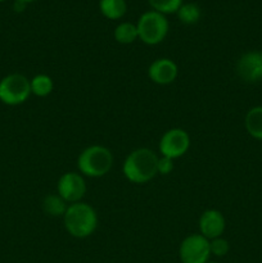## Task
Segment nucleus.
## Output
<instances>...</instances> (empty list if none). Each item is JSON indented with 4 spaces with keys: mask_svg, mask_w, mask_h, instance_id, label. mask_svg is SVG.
I'll use <instances>...</instances> for the list:
<instances>
[{
    "mask_svg": "<svg viewBox=\"0 0 262 263\" xmlns=\"http://www.w3.org/2000/svg\"><path fill=\"white\" fill-rule=\"evenodd\" d=\"M158 174V157L148 148L131 152L123 162V175L134 184H145Z\"/></svg>",
    "mask_w": 262,
    "mask_h": 263,
    "instance_id": "1",
    "label": "nucleus"
},
{
    "mask_svg": "<svg viewBox=\"0 0 262 263\" xmlns=\"http://www.w3.org/2000/svg\"><path fill=\"white\" fill-rule=\"evenodd\" d=\"M64 228L73 238L84 239L98 228V215L94 208L84 202L69 204L63 216Z\"/></svg>",
    "mask_w": 262,
    "mask_h": 263,
    "instance_id": "2",
    "label": "nucleus"
},
{
    "mask_svg": "<svg viewBox=\"0 0 262 263\" xmlns=\"http://www.w3.org/2000/svg\"><path fill=\"white\" fill-rule=\"evenodd\" d=\"M113 156L103 145H90L80 153L77 167L80 172L89 177H102L110 171Z\"/></svg>",
    "mask_w": 262,
    "mask_h": 263,
    "instance_id": "3",
    "label": "nucleus"
},
{
    "mask_svg": "<svg viewBox=\"0 0 262 263\" xmlns=\"http://www.w3.org/2000/svg\"><path fill=\"white\" fill-rule=\"evenodd\" d=\"M139 39L146 45H157L162 43L169 32V21L166 15L156 10H148L139 18L138 23Z\"/></svg>",
    "mask_w": 262,
    "mask_h": 263,
    "instance_id": "4",
    "label": "nucleus"
},
{
    "mask_svg": "<svg viewBox=\"0 0 262 263\" xmlns=\"http://www.w3.org/2000/svg\"><path fill=\"white\" fill-rule=\"evenodd\" d=\"M31 95L30 80L21 73H10L0 81V100L7 105L25 103Z\"/></svg>",
    "mask_w": 262,
    "mask_h": 263,
    "instance_id": "5",
    "label": "nucleus"
},
{
    "mask_svg": "<svg viewBox=\"0 0 262 263\" xmlns=\"http://www.w3.org/2000/svg\"><path fill=\"white\" fill-rule=\"evenodd\" d=\"M179 256L182 263H208L211 256L210 240L202 234L186 236L180 244Z\"/></svg>",
    "mask_w": 262,
    "mask_h": 263,
    "instance_id": "6",
    "label": "nucleus"
},
{
    "mask_svg": "<svg viewBox=\"0 0 262 263\" xmlns=\"http://www.w3.org/2000/svg\"><path fill=\"white\" fill-rule=\"evenodd\" d=\"M190 146L189 134L182 128H171L166 131L159 141V152L163 157L171 159L180 158Z\"/></svg>",
    "mask_w": 262,
    "mask_h": 263,
    "instance_id": "7",
    "label": "nucleus"
},
{
    "mask_svg": "<svg viewBox=\"0 0 262 263\" xmlns=\"http://www.w3.org/2000/svg\"><path fill=\"white\" fill-rule=\"evenodd\" d=\"M57 190H58V194L67 203L73 204V203L81 202V199L84 198L85 193H86V182L80 174L67 172L59 177Z\"/></svg>",
    "mask_w": 262,
    "mask_h": 263,
    "instance_id": "8",
    "label": "nucleus"
},
{
    "mask_svg": "<svg viewBox=\"0 0 262 263\" xmlns=\"http://www.w3.org/2000/svg\"><path fill=\"white\" fill-rule=\"evenodd\" d=\"M236 73L247 84H256L262 80V59L258 51H248L239 58Z\"/></svg>",
    "mask_w": 262,
    "mask_h": 263,
    "instance_id": "9",
    "label": "nucleus"
},
{
    "mask_svg": "<svg viewBox=\"0 0 262 263\" xmlns=\"http://www.w3.org/2000/svg\"><path fill=\"white\" fill-rule=\"evenodd\" d=\"M226 221L222 213L217 210H208L199 218V231L204 238L212 240L220 238L225 231Z\"/></svg>",
    "mask_w": 262,
    "mask_h": 263,
    "instance_id": "10",
    "label": "nucleus"
},
{
    "mask_svg": "<svg viewBox=\"0 0 262 263\" xmlns=\"http://www.w3.org/2000/svg\"><path fill=\"white\" fill-rule=\"evenodd\" d=\"M177 66L169 58H159L154 61L148 68V76L154 84L169 85L176 80Z\"/></svg>",
    "mask_w": 262,
    "mask_h": 263,
    "instance_id": "11",
    "label": "nucleus"
},
{
    "mask_svg": "<svg viewBox=\"0 0 262 263\" xmlns=\"http://www.w3.org/2000/svg\"><path fill=\"white\" fill-rule=\"evenodd\" d=\"M244 125L252 138L262 140V107L251 108L244 118Z\"/></svg>",
    "mask_w": 262,
    "mask_h": 263,
    "instance_id": "12",
    "label": "nucleus"
},
{
    "mask_svg": "<svg viewBox=\"0 0 262 263\" xmlns=\"http://www.w3.org/2000/svg\"><path fill=\"white\" fill-rule=\"evenodd\" d=\"M99 9L108 20H120L127 10L125 0H100Z\"/></svg>",
    "mask_w": 262,
    "mask_h": 263,
    "instance_id": "13",
    "label": "nucleus"
},
{
    "mask_svg": "<svg viewBox=\"0 0 262 263\" xmlns=\"http://www.w3.org/2000/svg\"><path fill=\"white\" fill-rule=\"evenodd\" d=\"M67 208V202L57 193V194H49L44 198L43 200V210L46 215L51 216V217H59V216H64Z\"/></svg>",
    "mask_w": 262,
    "mask_h": 263,
    "instance_id": "14",
    "label": "nucleus"
},
{
    "mask_svg": "<svg viewBox=\"0 0 262 263\" xmlns=\"http://www.w3.org/2000/svg\"><path fill=\"white\" fill-rule=\"evenodd\" d=\"M115 39L117 43L128 45L133 44L136 39H139L138 27L131 22H122L115 28Z\"/></svg>",
    "mask_w": 262,
    "mask_h": 263,
    "instance_id": "15",
    "label": "nucleus"
},
{
    "mask_svg": "<svg viewBox=\"0 0 262 263\" xmlns=\"http://www.w3.org/2000/svg\"><path fill=\"white\" fill-rule=\"evenodd\" d=\"M31 94L36 97L45 98L53 91V80L48 74H36L32 80H30Z\"/></svg>",
    "mask_w": 262,
    "mask_h": 263,
    "instance_id": "16",
    "label": "nucleus"
},
{
    "mask_svg": "<svg viewBox=\"0 0 262 263\" xmlns=\"http://www.w3.org/2000/svg\"><path fill=\"white\" fill-rule=\"evenodd\" d=\"M176 13L179 20L185 25H194L199 21L200 15H202L200 8L195 3H186V4L182 3V5Z\"/></svg>",
    "mask_w": 262,
    "mask_h": 263,
    "instance_id": "17",
    "label": "nucleus"
},
{
    "mask_svg": "<svg viewBox=\"0 0 262 263\" xmlns=\"http://www.w3.org/2000/svg\"><path fill=\"white\" fill-rule=\"evenodd\" d=\"M148 3L152 9L162 14L176 13L182 5V0H148Z\"/></svg>",
    "mask_w": 262,
    "mask_h": 263,
    "instance_id": "18",
    "label": "nucleus"
},
{
    "mask_svg": "<svg viewBox=\"0 0 262 263\" xmlns=\"http://www.w3.org/2000/svg\"><path fill=\"white\" fill-rule=\"evenodd\" d=\"M210 249L211 254H213V256L223 257L228 254L230 246H229V241L226 239L220 236V238H215L212 240H210Z\"/></svg>",
    "mask_w": 262,
    "mask_h": 263,
    "instance_id": "19",
    "label": "nucleus"
},
{
    "mask_svg": "<svg viewBox=\"0 0 262 263\" xmlns=\"http://www.w3.org/2000/svg\"><path fill=\"white\" fill-rule=\"evenodd\" d=\"M172 170H174V159L163 156L158 158V174L169 175Z\"/></svg>",
    "mask_w": 262,
    "mask_h": 263,
    "instance_id": "20",
    "label": "nucleus"
},
{
    "mask_svg": "<svg viewBox=\"0 0 262 263\" xmlns=\"http://www.w3.org/2000/svg\"><path fill=\"white\" fill-rule=\"evenodd\" d=\"M26 4L25 3H21V2H15L14 3V9L17 10V12H22L23 9H25Z\"/></svg>",
    "mask_w": 262,
    "mask_h": 263,
    "instance_id": "21",
    "label": "nucleus"
},
{
    "mask_svg": "<svg viewBox=\"0 0 262 263\" xmlns=\"http://www.w3.org/2000/svg\"><path fill=\"white\" fill-rule=\"evenodd\" d=\"M15 2H21V3H25V4H28V3L33 2V0H15Z\"/></svg>",
    "mask_w": 262,
    "mask_h": 263,
    "instance_id": "22",
    "label": "nucleus"
},
{
    "mask_svg": "<svg viewBox=\"0 0 262 263\" xmlns=\"http://www.w3.org/2000/svg\"><path fill=\"white\" fill-rule=\"evenodd\" d=\"M259 54H261V59H262V53H259Z\"/></svg>",
    "mask_w": 262,
    "mask_h": 263,
    "instance_id": "23",
    "label": "nucleus"
},
{
    "mask_svg": "<svg viewBox=\"0 0 262 263\" xmlns=\"http://www.w3.org/2000/svg\"><path fill=\"white\" fill-rule=\"evenodd\" d=\"M0 2H5V0H0Z\"/></svg>",
    "mask_w": 262,
    "mask_h": 263,
    "instance_id": "24",
    "label": "nucleus"
},
{
    "mask_svg": "<svg viewBox=\"0 0 262 263\" xmlns=\"http://www.w3.org/2000/svg\"><path fill=\"white\" fill-rule=\"evenodd\" d=\"M208 263H216V262H208Z\"/></svg>",
    "mask_w": 262,
    "mask_h": 263,
    "instance_id": "25",
    "label": "nucleus"
}]
</instances>
